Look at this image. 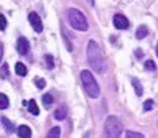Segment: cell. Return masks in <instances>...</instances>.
<instances>
[{"mask_svg":"<svg viewBox=\"0 0 158 138\" xmlns=\"http://www.w3.org/2000/svg\"><path fill=\"white\" fill-rule=\"evenodd\" d=\"M156 58H158V43H156Z\"/></svg>","mask_w":158,"mask_h":138,"instance_id":"cell-27","label":"cell"},{"mask_svg":"<svg viewBox=\"0 0 158 138\" xmlns=\"http://www.w3.org/2000/svg\"><path fill=\"white\" fill-rule=\"evenodd\" d=\"M130 82H132L133 89H135V94H137V95H142V94H143V87H142L140 81H138L137 77H132V79H130Z\"/></svg>","mask_w":158,"mask_h":138,"instance_id":"cell-10","label":"cell"},{"mask_svg":"<svg viewBox=\"0 0 158 138\" xmlns=\"http://www.w3.org/2000/svg\"><path fill=\"white\" fill-rule=\"evenodd\" d=\"M81 82H82V87L84 91H86V94L91 99H97L99 95H101V89H99V84L96 81V77L91 74V71H87V69H84V71H81Z\"/></svg>","mask_w":158,"mask_h":138,"instance_id":"cell-2","label":"cell"},{"mask_svg":"<svg viewBox=\"0 0 158 138\" xmlns=\"http://www.w3.org/2000/svg\"><path fill=\"white\" fill-rule=\"evenodd\" d=\"M28 22H30L31 28H33L36 33H41V31H43V22H41V18L38 17V13H35V12L30 13V15H28Z\"/></svg>","mask_w":158,"mask_h":138,"instance_id":"cell-5","label":"cell"},{"mask_svg":"<svg viewBox=\"0 0 158 138\" xmlns=\"http://www.w3.org/2000/svg\"><path fill=\"white\" fill-rule=\"evenodd\" d=\"M15 72H17L18 76H27V72H28V67L25 66L23 63H17V64H15Z\"/></svg>","mask_w":158,"mask_h":138,"instance_id":"cell-11","label":"cell"},{"mask_svg":"<svg viewBox=\"0 0 158 138\" xmlns=\"http://www.w3.org/2000/svg\"><path fill=\"white\" fill-rule=\"evenodd\" d=\"M7 77H8V66L2 63V79H7Z\"/></svg>","mask_w":158,"mask_h":138,"instance_id":"cell-24","label":"cell"},{"mask_svg":"<svg viewBox=\"0 0 158 138\" xmlns=\"http://www.w3.org/2000/svg\"><path fill=\"white\" fill-rule=\"evenodd\" d=\"M43 104H44V107H49V105H51V104H53V95H51V94H44V95H43Z\"/></svg>","mask_w":158,"mask_h":138,"instance_id":"cell-18","label":"cell"},{"mask_svg":"<svg viewBox=\"0 0 158 138\" xmlns=\"http://www.w3.org/2000/svg\"><path fill=\"white\" fill-rule=\"evenodd\" d=\"M44 63H46V69H53L54 67V59L49 54H44Z\"/></svg>","mask_w":158,"mask_h":138,"instance_id":"cell-17","label":"cell"},{"mask_svg":"<svg viewBox=\"0 0 158 138\" xmlns=\"http://www.w3.org/2000/svg\"><path fill=\"white\" fill-rule=\"evenodd\" d=\"M35 86H36L38 89H44V86H46V82H44V79H41V77H36V79H35Z\"/></svg>","mask_w":158,"mask_h":138,"instance_id":"cell-22","label":"cell"},{"mask_svg":"<svg viewBox=\"0 0 158 138\" xmlns=\"http://www.w3.org/2000/svg\"><path fill=\"white\" fill-rule=\"evenodd\" d=\"M145 69H148V71H156V64L152 61V59H148V61L145 63Z\"/></svg>","mask_w":158,"mask_h":138,"instance_id":"cell-21","label":"cell"},{"mask_svg":"<svg viewBox=\"0 0 158 138\" xmlns=\"http://www.w3.org/2000/svg\"><path fill=\"white\" fill-rule=\"evenodd\" d=\"M68 20H69V25L74 28V30H79V31H86L89 28L87 25V20L84 17V13L77 8H69L68 10Z\"/></svg>","mask_w":158,"mask_h":138,"instance_id":"cell-3","label":"cell"},{"mask_svg":"<svg viewBox=\"0 0 158 138\" xmlns=\"http://www.w3.org/2000/svg\"><path fill=\"white\" fill-rule=\"evenodd\" d=\"M63 39H64V43H66V48H68V51H73V44H71V41H69L68 34L64 33V30H63Z\"/></svg>","mask_w":158,"mask_h":138,"instance_id":"cell-23","label":"cell"},{"mask_svg":"<svg viewBox=\"0 0 158 138\" xmlns=\"http://www.w3.org/2000/svg\"><path fill=\"white\" fill-rule=\"evenodd\" d=\"M87 61L97 74L104 72V56H102L101 46H99L94 39H91V41L87 43Z\"/></svg>","mask_w":158,"mask_h":138,"instance_id":"cell-1","label":"cell"},{"mask_svg":"<svg viewBox=\"0 0 158 138\" xmlns=\"http://www.w3.org/2000/svg\"><path fill=\"white\" fill-rule=\"evenodd\" d=\"M53 117L56 118V120H63V118L66 117V108H64V107H58L56 110H54Z\"/></svg>","mask_w":158,"mask_h":138,"instance_id":"cell-14","label":"cell"},{"mask_svg":"<svg viewBox=\"0 0 158 138\" xmlns=\"http://www.w3.org/2000/svg\"><path fill=\"white\" fill-rule=\"evenodd\" d=\"M0 28H2V31L7 28V20H5V15H0Z\"/></svg>","mask_w":158,"mask_h":138,"instance_id":"cell-25","label":"cell"},{"mask_svg":"<svg viewBox=\"0 0 158 138\" xmlns=\"http://www.w3.org/2000/svg\"><path fill=\"white\" fill-rule=\"evenodd\" d=\"M17 51L18 54H22V56H25V54L30 53V41L25 36H20L18 41H17Z\"/></svg>","mask_w":158,"mask_h":138,"instance_id":"cell-7","label":"cell"},{"mask_svg":"<svg viewBox=\"0 0 158 138\" xmlns=\"http://www.w3.org/2000/svg\"><path fill=\"white\" fill-rule=\"evenodd\" d=\"M17 135L20 138H30V136H31V130H30V127L22 125V127L17 128Z\"/></svg>","mask_w":158,"mask_h":138,"instance_id":"cell-8","label":"cell"},{"mask_svg":"<svg viewBox=\"0 0 158 138\" xmlns=\"http://www.w3.org/2000/svg\"><path fill=\"white\" fill-rule=\"evenodd\" d=\"M128 20L125 15H122V13H117V15H114V26H115L117 30H127L128 28Z\"/></svg>","mask_w":158,"mask_h":138,"instance_id":"cell-6","label":"cell"},{"mask_svg":"<svg viewBox=\"0 0 158 138\" xmlns=\"http://www.w3.org/2000/svg\"><path fill=\"white\" fill-rule=\"evenodd\" d=\"M7 107H8V97L5 95V94H0V108L5 110Z\"/></svg>","mask_w":158,"mask_h":138,"instance_id":"cell-16","label":"cell"},{"mask_svg":"<svg viewBox=\"0 0 158 138\" xmlns=\"http://www.w3.org/2000/svg\"><path fill=\"white\" fill-rule=\"evenodd\" d=\"M135 56L137 58H142V49H135Z\"/></svg>","mask_w":158,"mask_h":138,"instance_id":"cell-26","label":"cell"},{"mask_svg":"<svg viewBox=\"0 0 158 138\" xmlns=\"http://www.w3.org/2000/svg\"><path fill=\"white\" fill-rule=\"evenodd\" d=\"M28 112L31 113V115H38V113H40V108H38L36 100H30L28 102Z\"/></svg>","mask_w":158,"mask_h":138,"instance_id":"cell-13","label":"cell"},{"mask_svg":"<svg viewBox=\"0 0 158 138\" xmlns=\"http://www.w3.org/2000/svg\"><path fill=\"white\" fill-rule=\"evenodd\" d=\"M148 34V28L145 26V25H140V26L137 28V33H135V36H137V39H143Z\"/></svg>","mask_w":158,"mask_h":138,"instance_id":"cell-12","label":"cell"},{"mask_svg":"<svg viewBox=\"0 0 158 138\" xmlns=\"http://www.w3.org/2000/svg\"><path fill=\"white\" fill-rule=\"evenodd\" d=\"M104 133L109 138H117L123 133V125L115 115H109L106 123H104Z\"/></svg>","mask_w":158,"mask_h":138,"instance_id":"cell-4","label":"cell"},{"mask_svg":"<svg viewBox=\"0 0 158 138\" xmlns=\"http://www.w3.org/2000/svg\"><path fill=\"white\" fill-rule=\"evenodd\" d=\"M0 122H2V125H3V128H5L7 132H10V133H12V132H17V128H15L13 122H10L7 117H2V118H0Z\"/></svg>","mask_w":158,"mask_h":138,"instance_id":"cell-9","label":"cell"},{"mask_svg":"<svg viewBox=\"0 0 158 138\" xmlns=\"http://www.w3.org/2000/svg\"><path fill=\"white\" fill-rule=\"evenodd\" d=\"M125 136H127V138H143V135H142V133L130 132V130H128V132H125Z\"/></svg>","mask_w":158,"mask_h":138,"instance_id":"cell-20","label":"cell"},{"mask_svg":"<svg viewBox=\"0 0 158 138\" xmlns=\"http://www.w3.org/2000/svg\"><path fill=\"white\" fill-rule=\"evenodd\" d=\"M59 135H61V128H59V127H53L51 128V130H49L48 132V138H58Z\"/></svg>","mask_w":158,"mask_h":138,"instance_id":"cell-15","label":"cell"},{"mask_svg":"<svg viewBox=\"0 0 158 138\" xmlns=\"http://www.w3.org/2000/svg\"><path fill=\"white\" fill-rule=\"evenodd\" d=\"M153 104H155V102H153L152 99H147V100L143 102V110H145V112L152 110V108H153Z\"/></svg>","mask_w":158,"mask_h":138,"instance_id":"cell-19","label":"cell"}]
</instances>
